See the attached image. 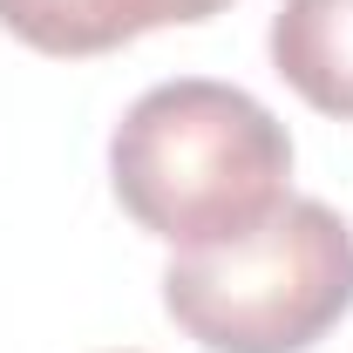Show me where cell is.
<instances>
[{"label":"cell","instance_id":"obj_1","mask_svg":"<svg viewBox=\"0 0 353 353\" xmlns=\"http://www.w3.org/2000/svg\"><path fill=\"white\" fill-rule=\"evenodd\" d=\"M116 204L176 252L265 224L292 197V136L259 95L211 75L143 88L109 136Z\"/></svg>","mask_w":353,"mask_h":353},{"label":"cell","instance_id":"obj_2","mask_svg":"<svg viewBox=\"0 0 353 353\" xmlns=\"http://www.w3.org/2000/svg\"><path fill=\"white\" fill-rule=\"evenodd\" d=\"M163 306L204 353H306L353 312V231L319 197H285L238 238L176 252Z\"/></svg>","mask_w":353,"mask_h":353},{"label":"cell","instance_id":"obj_3","mask_svg":"<svg viewBox=\"0 0 353 353\" xmlns=\"http://www.w3.org/2000/svg\"><path fill=\"white\" fill-rule=\"evenodd\" d=\"M231 0H0V28L41 54H109L150 28L211 21Z\"/></svg>","mask_w":353,"mask_h":353},{"label":"cell","instance_id":"obj_4","mask_svg":"<svg viewBox=\"0 0 353 353\" xmlns=\"http://www.w3.org/2000/svg\"><path fill=\"white\" fill-rule=\"evenodd\" d=\"M272 68L319 116L353 123V0H279Z\"/></svg>","mask_w":353,"mask_h":353}]
</instances>
